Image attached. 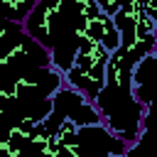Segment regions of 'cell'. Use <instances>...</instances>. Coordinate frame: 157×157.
<instances>
[{"instance_id": "6da1fadb", "label": "cell", "mask_w": 157, "mask_h": 157, "mask_svg": "<svg viewBox=\"0 0 157 157\" xmlns=\"http://www.w3.org/2000/svg\"><path fill=\"white\" fill-rule=\"evenodd\" d=\"M66 83L61 69L39 66L15 76H0V118L10 128L17 120H44L52 113L54 93Z\"/></svg>"}, {"instance_id": "8992f818", "label": "cell", "mask_w": 157, "mask_h": 157, "mask_svg": "<svg viewBox=\"0 0 157 157\" xmlns=\"http://www.w3.org/2000/svg\"><path fill=\"white\" fill-rule=\"evenodd\" d=\"M130 142L115 135L103 120L81 125L78 132L61 145V155L69 157H130Z\"/></svg>"}, {"instance_id": "52a82bcc", "label": "cell", "mask_w": 157, "mask_h": 157, "mask_svg": "<svg viewBox=\"0 0 157 157\" xmlns=\"http://www.w3.org/2000/svg\"><path fill=\"white\" fill-rule=\"evenodd\" d=\"M66 118L74 120V123H78V125H93V123H101L103 120L98 105L83 91L74 88L71 83H64L54 93V105H52V113L44 118V123H47L49 132L54 135Z\"/></svg>"}, {"instance_id": "9c48e42d", "label": "cell", "mask_w": 157, "mask_h": 157, "mask_svg": "<svg viewBox=\"0 0 157 157\" xmlns=\"http://www.w3.org/2000/svg\"><path fill=\"white\" fill-rule=\"evenodd\" d=\"M39 0H0V10H2V17L5 20H12V22H20L25 25V20L29 17V12L34 10Z\"/></svg>"}, {"instance_id": "277c9868", "label": "cell", "mask_w": 157, "mask_h": 157, "mask_svg": "<svg viewBox=\"0 0 157 157\" xmlns=\"http://www.w3.org/2000/svg\"><path fill=\"white\" fill-rule=\"evenodd\" d=\"M132 91L145 103V120H142V135L130 147V157L132 155L157 157V52L147 54L132 69Z\"/></svg>"}, {"instance_id": "3957f363", "label": "cell", "mask_w": 157, "mask_h": 157, "mask_svg": "<svg viewBox=\"0 0 157 157\" xmlns=\"http://www.w3.org/2000/svg\"><path fill=\"white\" fill-rule=\"evenodd\" d=\"M39 66H52V49L34 39L25 25L5 20L0 25V76L25 74Z\"/></svg>"}, {"instance_id": "7a4b0ae2", "label": "cell", "mask_w": 157, "mask_h": 157, "mask_svg": "<svg viewBox=\"0 0 157 157\" xmlns=\"http://www.w3.org/2000/svg\"><path fill=\"white\" fill-rule=\"evenodd\" d=\"M132 69L135 66L128 64L123 47L110 52L108 81L93 98V103L103 115V123L130 145H135L137 137L142 135V120H145V103L132 91Z\"/></svg>"}, {"instance_id": "5b68a950", "label": "cell", "mask_w": 157, "mask_h": 157, "mask_svg": "<svg viewBox=\"0 0 157 157\" xmlns=\"http://www.w3.org/2000/svg\"><path fill=\"white\" fill-rule=\"evenodd\" d=\"M108 61H110V49L103 42L93 39L91 34L81 37V47L76 52V59H74L71 69L64 71L66 83L83 91L93 101L108 81Z\"/></svg>"}, {"instance_id": "ba28073f", "label": "cell", "mask_w": 157, "mask_h": 157, "mask_svg": "<svg viewBox=\"0 0 157 157\" xmlns=\"http://www.w3.org/2000/svg\"><path fill=\"white\" fill-rule=\"evenodd\" d=\"M86 27H88V34H91L93 39L103 42L110 52H115V49L123 44L120 29H118L113 15H108V12H98V15H93V17H86Z\"/></svg>"}]
</instances>
